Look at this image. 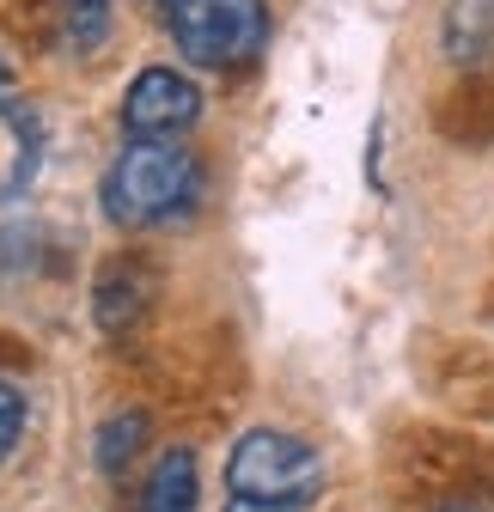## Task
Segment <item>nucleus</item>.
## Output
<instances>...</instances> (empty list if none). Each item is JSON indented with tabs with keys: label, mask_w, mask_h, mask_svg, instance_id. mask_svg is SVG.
<instances>
[{
	"label": "nucleus",
	"mask_w": 494,
	"mask_h": 512,
	"mask_svg": "<svg viewBox=\"0 0 494 512\" xmlns=\"http://www.w3.org/2000/svg\"><path fill=\"white\" fill-rule=\"evenodd\" d=\"M202 189L196 153H183L177 141H129L104 171V214L116 226H159L183 214Z\"/></svg>",
	"instance_id": "1"
},
{
	"label": "nucleus",
	"mask_w": 494,
	"mask_h": 512,
	"mask_svg": "<svg viewBox=\"0 0 494 512\" xmlns=\"http://www.w3.org/2000/svg\"><path fill=\"white\" fill-rule=\"evenodd\" d=\"M110 25V0H61V37L74 49H92Z\"/></svg>",
	"instance_id": "9"
},
{
	"label": "nucleus",
	"mask_w": 494,
	"mask_h": 512,
	"mask_svg": "<svg viewBox=\"0 0 494 512\" xmlns=\"http://www.w3.org/2000/svg\"><path fill=\"white\" fill-rule=\"evenodd\" d=\"M226 482H232V494H244V500L312 506L318 488H324V464H318V452H312L305 439L275 433V427H257V433H244V439L232 445Z\"/></svg>",
	"instance_id": "2"
},
{
	"label": "nucleus",
	"mask_w": 494,
	"mask_h": 512,
	"mask_svg": "<svg viewBox=\"0 0 494 512\" xmlns=\"http://www.w3.org/2000/svg\"><path fill=\"white\" fill-rule=\"evenodd\" d=\"M37 171V122L31 110L0 98V202H13Z\"/></svg>",
	"instance_id": "5"
},
{
	"label": "nucleus",
	"mask_w": 494,
	"mask_h": 512,
	"mask_svg": "<svg viewBox=\"0 0 494 512\" xmlns=\"http://www.w3.org/2000/svg\"><path fill=\"white\" fill-rule=\"evenodd\" d=\"M202 116V92L190 74H177V68H147L135 74L129 98H122V128H129L135 141H171L183 135Z\"/></svg>",
	"instance_id": "4"
},
{
	"label": "nucleus",
	"mask_w": 494,
	"mask_h": 512,
	"mask_svg": "<svg viewBox=\"0 0 494 512\" xmlns=\"http://www.w3.org/2000/svg\"><path fill=\"white\" fill-rule=\"evenodd\" d=\"M0 86H7V68H0Z\"/></svg>",
	"instance_id": "12"
},
{
	"label": "nucleus",
	"mask_w": 494,
	"mask_h": 512,
	"mask_svg": "<svg viewBox=\"0 0 494 512\" xmlns=\"http://www.w3.org/2000/svg\"><path fill=\"white\" fill-rule=\"evenodd\" d=\"M19 433H25V397L0 378V464H7V452L19 445Z\"/></svg>",
	"instance_id": "10"
},
{
	"label": "nucleus",
	"mask_w": 494,
	"mask_h": 512,
	"mask_svg": "<svg viewBox=\"0 0 494 512\" xmlns=\"http://www.w3.org/2000/svg\"><path fill=\"white\" fill-rule=\"evenodd\" d=\"M159 7H171V0H159Z\"/></svg>",
	"instance_id": "13"
},
{
	"label": "nucleus",
	"mask_w": 494,
	"mask_h": 512,
	"mask_svg": "<svg viewBox=\"0 0 494 512\" xmlns=\"http://www.w3.org/2000/svg\"><path fill=\"white\" fill-rule=\"evenodd\" d=\"M446 43L458 61H482L494 55V0H458L446 19Z\"/></svg>",
	"instance_id": "7"
},
{
	"label": "nucleus",
	"mask_w": 494,
	"mask_h": 512,
	"mask_svg": "<svg viewBox=\"0 0 494 512\" xmlns=\"http://www.w3.org/2000/svg\"><path fill=\"white\" fill-rule=\"evenodd\" d=\"M165 19H171V43L196 68H244L269 37L263 0H171Z\"/></svg>",
	"instance_id": "3"
},
{
	"label": "nucleus",
	"mask_w": 494,
	"mask_h": 512,
	"mask_svg": "<svg viewBox=\"0 0 494 512\" xmlns=\"http://www.w3.org/2000/svg\"><path fill=\"white\" fill-rule=\"evenodd\" d=\"M141 439H147V421H141L135 409H129V415H110L104 433H98V470H104V476H122V470L135 464Z\"/></svg>",
	"instance_id": "8"
},
{
	"label": "nucleus",
	"mask_w": 494,
	"mask_h": 512,
	"mask_svg": "<svg viewBox=\"0 0 494 512\" xmlns=\"http://www.w3.org/2000/svg\"><path fill=\"white\" fill-rule=\"evenodd\" d=\"M141 512H196V458L183 452V445H171V452L153 464Z\"/></svg>",
	"instance_id": "6"
},
{
	"label": "nucleus",
	"mask_w": 494,
	"mask_h": 512,
	"mask_svg": "<svg viewBox=\"0 0 494 512\" xmlns=\"http://www.w3.org/2000/svg\"><path fill=\"white\" fill-rule=\"evenodd\" d=\"M226 512H305V506H275V500H244V494H232Z\"/></svg>",
	"instance_id": "11"
}]
</instances>
